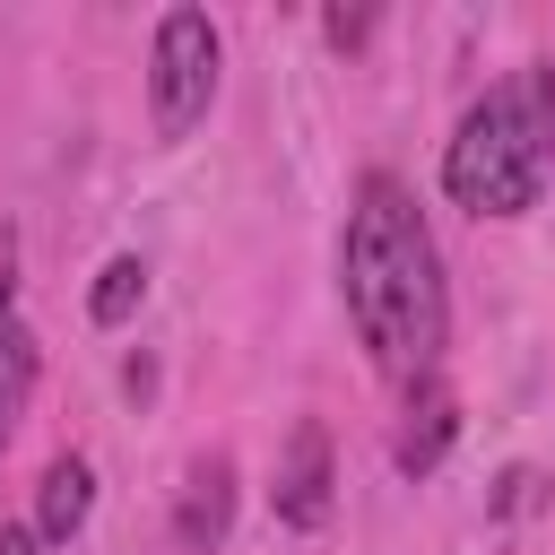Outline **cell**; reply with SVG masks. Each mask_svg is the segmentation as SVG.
<instances>
[{
  "label": "cell",
  "instance_id": "obj_5",
  "mask_svg": "<svg viewBox=\"0 0 555 555\" xmlns=\"http://www.w3.org/2000/svg\"><path fill=\"white\" fill-rule=\"evenodd\" d=\"M234 503H243V477H234V460H225V451L191 460V468H182V494H173V546H182V555H208V546H225V529H234Z\"/></svg>",
  "mask_w": 555,
  "mask_h": 555
},
{
  "label": "cell",
  "instance_id": "obj_12",
  "mask_svg": "<svg viewBox=\"0 0 555 555\" xmlns=\"http://www.w3.org/2000/svg\"><path fill=\"white\" fill-rule=\"evenodd\" d=\"M0 555H52V546L35 538V520H9V529H0Z\"/></svg>",
  "mask_w": 555,
  "mask_h": 555
},
{
  "label": "cell",
  "instance_id": "obj_11",
  "mask_svg": "<svg viewBox=\"0 0 555 555\" xmlns=\"http://www.w3.org/2000/svg\"><path fill=\"white\" fill-rule=\"evenodd\" d=\"M373 26H382V17H373V9H330V17H321V35H330V43H338V52H356V43H364V35H373Z\"/></svg>",
  "mask_w": 555,
  "mask_h": 555
},
{
  "label": "cell",
  "instance_id": "obj_10",
  "mask_svg": "<svg viewBox=\"0 0 555 555\" xmlns=\"http://www.w3.org/2000/svg\"><path fill=\"white\" fill-rule=\"evenodd\" d=\"M538 503H546V477H538L529 460H512V468L494 477V503H486V512H494V520H529Z\"/></svg>",
  "mask_w": 555,
  "mask_h": 555
},
{
  "label": "cell",
  "instance_id": "obj_4",
  "mask_svg": "<svg viewBox=\"0 0 555 555\" xmlns=\"http://www.w3.org/2000/svg\"><path fill=\"white\" fill-rule=\"evenodd\" d=\"M269 512H278V529H295V538L330 529V512H338V451H330V425H321V416H295V425H286L278 477H269Z\"/></svg>",
  "mask_w": 555,
  "mask_h": 555
},
{
  "label": "cell",
  "instance_id": "obj_1",
  "mask_svg": "<svg viewBox=\"0 0 555 555\" xmlns=\"http://www.w3.org/2000/svg\"><path fill=\"white\" fill-rule=\"evenodd\" d=\"M338 304L356 347L373 356L382 382H399V399L416 382H442V347H451V286H442V251L434 225L416 208V191L373 165L347 191V225H338Z\"/></svg>",
  "mask_w": 555,
  "mask_h": 555
},
{
  "label": "cell",
  "instance_id": "obj_6",
  "mask_svg": "<svg viewBox=\"0 0 555 555\" xmlns=\"http://www.w3.org/2000/svg\"><path fill=\"white\" fill-rule=\"evenodd\" d=\"M451 442H460V399H451V382H416V390L399 399V434H390V468H399V477H434Z\"/></svg>",
  "mask_w": 555,
  "mask_h": 555
},
{
  "label": "cell",
  "instance_id": "obj_9",
  "mask_svg": "<svg viewBox=\"0 0 555 555\" xmlns=\"http://www.w3.org/2000/svg\"><path fill=\"white\" fill-rule=\"evenodd\" d=\"M139 304H147V260H139V251H113V260L95 269V286H87V321H95V330H130Z\"/></svg>",
  "mask_w": 555,
  "mask_h": 555
},
{
  "label": "cell",
  "instance_id": "obj_3",
  "mask_svg": "<svg viewBox=\"0 0 555 555\" xmlns=\"http://www.w3.org/2000/svg\"><path fill=\"white\" fill-rule=\"evenodd\" d=\"M217 78H225V35L208 9H165L156 35H147V121L156 139H191L217 104Z\"/></svg>",
  "mask_w": 555,
  "mask_h": 555
},
{
  "label": "cell",
  "instance_id": "obj_8",
  "mask_svg": "<svg viewBox=\"0 0 555 555\" xmlns=\"http://www.w3.org/2000/svg\"><path fill=\"white\" fill-rule=\"evenodd\" d=\"M35 373H43L35 330H26V312H17V286L0 278V451H9L17 416H26V399H35Z\"/></svg>",
  "mask_w": 555,
  "mask_h": 555
},
{
  "label": "cell",
  "instance_id": "obj_7",
  "mask_svg": "<svg viewBox=\"0 0 555 555\" xmlns=\"http://www.w3.org/2000/svg\"><path fill=\"white\" fill-rule=\"evenodd\" d=\"M87 512H95V468L78 451H52L43 477H35V538L43 546H69L87 529Z\"/></svg>",
  "mask_w": 555,
  "mask_h": 555
},
{
  "label": "cell",
  "instance_id": "obj_2",
  "mask_svg": "<svg viewBox=\"0 0 555 555\" xmlns=\"http://www.w3.org/2000/svg\"><path fill=\"white\" fill-rule=\"evenodd\" d=\"M442 191L468 217H529L555 191V61L503 69L442 139Z\"/></svg>",
  "mask_w": 555,
  "mask_h": 555
}]
</instances>
